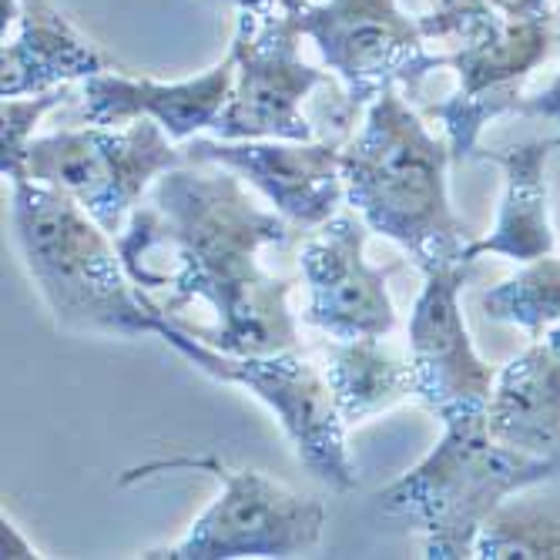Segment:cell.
Instances as JSON below:
<instances>
[{"label": "cell", "instance_id": "6da1fadb", "mask_svg": "<svg viewBox=\"0 0 560 560\" xmlns=\"http://www.w3.org/2000/svg\"><path fill=\"white\" fill-rule=\"evenodd\" d=\"M292 232L232 168L185 159L148 188L115 242L131 279L165 316L195 299L206 302L215 313L212 329L175 323L222 352L256 355L299 349V323L289 310L295 282L259 262L262 248L289 242Z\"/></svg>", "mask_w": 560, "mask_h": 560}, {"label": "cell", "instance_id": "7a4b0ae2", "mask_svg": "<svg viewBox=\"0 0 560 560\" xmlns=\"http://www.w3.org/2000/svg\"><path fill=\"white\" fill-rule=\"evenodd\" d=\"M446 138H433L410 108L399 84H389L373 105L360 135L342 144L346 201L370 232L396 242L417 269L464 259L470 225L453 212Z\"/></svg>", "mask_w": 560, "mask_h": 560}, {"label": "cell", "instance_id": "3957f363", "mask_svg": "<svg viewBox=\"0 0 560 560\" xmlns=\"http://www.w3.org/2000/svg\"><path fill=\"white\" fill-rule=\"evenodd\" d=\"M11 229L50 319L71 336H159V302L128 272L118 242L74 198L11 178Z\"/></svg>", "mask_w": 560, "mask_h": 560}, {"label": "cell", "instance_id": "277c9868", "mask_svg": "<svg viewBox=\"0 0 560 560\" xmlns=\"http://www.w3.org/2000/svg\"><path fill=\"white\" fill-rule=\"evenodd\" d=\"M560 477V456H534L493 440L487 410L443 417V436L417 467L386 483L376 500L386 514L417 524L423 557H477L487 517L517 490Z\"/></svg>", "mask_w": 560, "mask_h": 560}, {"label": "cell", "instance_id": "5b68a950", "mask_svg": "<svg viewBox=\"0 0 560 560\" xmlns=\"http://www.w3.org/2000/svg\"><path fill=\"white\" fill-rule=\"evenodd\" d=\"M420 27L427 40L450 44L443 65L460 78L456 91L427 115L443 125L453 162H474L483 128L521 112L524 84L550 58L557 44L553 8L537 0H436Z\"/></svg>", "mask_w": 560, "mask_h": 560}, {"label": "cell", "instance_id": "8992f818", "mask_svg": "<svg viewBox=\"0 0 560 560\" xmlns=\"http://www.w3.org/2000/svg\"><path fill=\"white\" fill-rule=\"evenodd\" d=\"M159 339L172 346L198 373L229 386H242L256 396L289 436L305 470L319 483L336 493H352L360 487V477H355V467L349 460L346 420L336 406L323 363L302 355L299 349L256 355L222 352L191 336L165 313H159Z\"/></svg>", "mask_w": 560, "mask_h": 560}, {"label": "cell", "instance_id": "52a82bcc", "mask_svg": "<svg viewBox=\"0 0 560 560\" xmlns=\"http://www.w3.org/2000/svg\"><path fill=\"white\" fill-rule=\"evenodd\" d=\"M165 467L201 470L215 477L222 490L178 540L144 550L141 557L148 560H285L316 550L323 540L326 506L316 497L295 493L259 470H235L215 456L151 464L138 477Z\"/></svg>", "mask_w": 560, "mask_h": 560}, {"label": "cell", "instance_id": "ba28073f", "mask_svg": "<svg viewBox=\"0 0 560 560\" xmlns=\"http://www.w3.org/2000/svg\"><path fill=\"white\" fill-rule=\"evenodd\" d=\"M182 162L185 148L159 121L138 118L125 128L88 125L34 138L21 178L74 198L101 229L118 238L148 188Z\"/></svg>", "mask_w": 560, "mask_h": 560}, {"label": "cell", "instance_id": "9c48e42d", "mask_svg": "<svg viewBox=\"0 0 560 560\" xmlns=\"http://www.w3.org/2000/svg\"><path fill=\"white\" fill-rule=\"evenodd\" d=\"M295 14L302 37L342 81L349 108L373 105L389 84L413 97L427 74L446 68L443 50L427 47L420 18L396 0H295Z\"/></svg>", "mask_w": 560, "mask_h": 560}, {"label": "cell", "instance_id": "30bf717a", "mask_svg": "<svg viewBox=\"0 0 560 560\" xmlns=\"http://www.w3.org/2000/svg\"><path fill=\"white\" fill-rule=\"evenodd\" d=\"M299 37L295 0H279L266 11H238L229 50L235 61V84L212 128L215 138L313 141V125L302 115V101L326 84L329 74L302 61Z\"/></svg>", "mask_w": 560, "mask_h": 560}, {"label": "cell", "instance_id": "8fae6325", "mask_svg": "<svg viewBox=\"0 0 560 560\" xmlns=\"http://www.w3.org/2000/svg\"><path fill=\"white\" fill-rule=\"evenodd\" d=\"M420 272L423 289L410 316L413 399H420L440 420L487 410L500 370H493L477 352L460 302L474 272V259H446Z\"/></svg>", "mask_w": 560, "mask_h": 560}, {"label": "cell", "instance_id": "7c38bea8", "mask_svg": "<svg viewBox=\"0 0 560 560\" xmlns=\"http://www.w3.org/2000/svg\"><path fill=\"white\" fill-rule=\"evenodd\" d=\"M370 225L336 212L319 229L305 232L299 245V269L310 302L302 319L329 339H383L396 329V305L389 272L366 259Z\"/></svg>", "mask_w": 560, "mask_h": 560}, {"label": "cell", "instance_id": "4fadbf2b", "mask_svg": "<svg viewBox=\"0 0 560 560\" xmlns=\"http://www.w3.org/2000/svg\"><path fill=\"white\" fill-rule=\"evenodd\" d=\"M182 148L185 159L219 162L232 168L299 232H313L329 222L346 198L339 141L191 138Z\"/></svg>", "mask_w": 560, "mask_h": 560}, {"label": "cell", "instance_id": "5bb4252c", "mask_svg": "<svg viewBox=\"0 0 560 560\" xmlns=\"http://www.w3.org/2000/svg\"><path fill=\"white\" fill-rule=\"evenodd\" d=\"M235 84V61L225 55L219 65L185 81L128 78L101 71L81 81V118L88 125L121 128L138 118H151L165 128L172 141H191L212 131Z\"/></svg>", "mask_w": 560, "mask_h": 560}, {"label": "cell", "instance_id": "9a60e30c", "mask_svg": "<svg viewBox=\"0 0 560 560\" xmlns=\"http://www.w3.org/2000/svg\"><path fill=\"white\" fill-rule=\"evenodd\" d=\"M560 148V135L530 138L511 148H480L477 159L493 162L503 172V191L493 229L483 238H474L464 256H500L517 266L534 262L557 252V235L550 225V182L547 162Z\"/></svg>", "mask_w": 560, "mask_h": 560}, {"label": "cell", "instance_id": "2e32d148", "mask_svg": "<svg viewBox=\"0 0 560 560\" xmlns=\"http://www.w3.org/2000/svg\"><path fill=\"white\" fill-rule=\"evenodd\" d=\"M14 27L0 55V97L44 94L112 71L105 50H97L50 0H21Z\"/></svg>", "mask_w": 560, "mask_h": 560}, {"label": "cell", "instance_id": "e0dca14e", "mask_svg": "<svg viewBox=\"0 0 560 560\" xmlns=\"http://www.w3.org/2000/svg\"><path fill=\"white\" fill-rule=\"evenodd\" d=\"M487 427L493 440L534 456H560V342L537 336L497 373Z\"/></svg>", "mask_w": 560, "mask_h": 560}, {"label": "cell", "instance_id": "ac0fdd59", "mask_svg": "<svg viewBox=\"0 0 560 560\" xmlns=\"http://www.w3.org/2000/svg\"><path fill=\"white\" fill-rule=\"evenodd\" d=\"M323 370L346 427L373 420L417 396L410 355L386 349L383 339H329Z\"/></svg>", "mask_w": 560, "mask_h": 560}, {"label": "cell", "instance_id": "d6986e66", "mask_svg": "<svg viewBox=\"0 0 560 560\" xmlns=\"http://www.w3.org/2000/svg\"><path fill=\"white\" fill-rule=\"evenodd\" d=\"M517 490L487 517L477 537L483 560H560V497Z\"/></svg>", "mask_w": 560, "mask_h": 560}, {"label": "cell", "instance_id": "ffe728a7", "mask_svg": "<svg viewBox=\"0 0 560 560\" xmlns=\"http://www.w3.org/2000/svg\"><path fill=\"white\" fill-rule=\"evenodd\" d=\"M480 310L490 323L524 329L530 339L560 323V256L524 262L514 276L490 285L480 295Z\"/></svg>", "mask_w": 560, "mask_h": 560}, {"label": "cell", "instance_id": "44dd1931", "mask_svg": "<svg viewBox=\"0 0 560 560\" xmlns=\"http://www.w3.org/2000/svg\"><path fill=\"white\" fill-rule=\"evenodd\" d=\"M65 97H68V88L4 97V105H0V172H4V178H21L27 148L37 138L34 135L37 125L44 121L47 112H55Z\"/></svg>", "mask_w": 560, "mask_h": 560}, {"label": "cell", "instance_id": "7402d4cb", "mask_svg": "<svg viewBox=\"0 0 560 560\" xmlns=\"http://www.w3.org/2000/svg\"><path fill=\"white\" fill-rule=\"evenodd\" d=\"M517 115H527V118H544V121H553L560 128V71L550 78V84L530 97L521 101V112ZM560 135V131H557Z\"/></svg>", "mask_w": 560, "mask_h": 560}, {"label": "cell", "instance_id": "603a6c76", "mask_svg": "<svg viewBox=\"0 0 560 560\" xmlns=\"http://www.w3.org/2000/svg\"><path fill=\"white\" fill-rule=\"evenodd\" d=\"M0 557L4 560H31V557H44V553L24 537V530L8 514H0Z\"/></svg>", "mask_w": 560, "mask_h": 560}, {"label": "cell", "instance_id": "cb8c5ba5", "mask_svg": "<svg viewBox=\"0 0 560 560\" xmlns=\"http://www.w3.org/2000/svg\"><path fill=\"white\" fill-rule=\"evenodd\" d=\"M235 11H266V8H276L279 0H225Z\"/></svg>", "mask_w": 560, "mask_h": 560}, {"label": "cell", "instance_id": "d4e9b609", "mask_svg": "<svg viewBox=\"0 0 560 560\" xmlns=\"http://www.w3.org/2000/svg\"><path fill=\"white\" fill-rule=\"evenodd\" d=\"M544 336H550V339H557V342H560V323H557V326H550V329H547Z\"/></svg>", "mask_w": 560, "mask_h": 560}, {"label": "cell", "instance_id": "484cf974", "mask_svg": "<svg viewBox=\"0 0 560 560\" xmlns=\"http://www.w3.org/2000/svg\"><path fill=\"white\" fill-rule=\"evenodd\" d=\"M537 4H544V8H557L560 0H537Z\"/></svg>", "mask_w": 560, "mask_h": 560}]
</instances>
